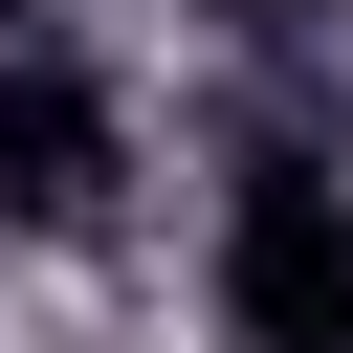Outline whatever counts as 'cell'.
<instances>
[{"label": "cell", "mask_w": 353, "mask_h": 353, "mask_svg": "<svg viewBox=\"0 0 353 353\" xmlns=\"http://www.w3.org/2000/svg\"><path fill=\"white\" fill-rule=\"evenodd\" d=\"M221 331L243 353H353V176L331 154H243L221 176Z\"/></svg>", "instance_id": "obj_1"}, {"label": "cell", "mask_w": 353, "mask_h": 353, "mask_svg": "<svg viewBox=\"0 0 353 353\" xmlns=\"http://www.w3.org/2000/svg\"><path fill=\"white\" fill-rule=\"evenodd\" d=\"M0 44H22V0H0Z\"/></svg>", "instance_id": "obj_3"}, {"label": "cell", "mask_w": 353, "mask_h": 353, "mask_svg": "<svg viewBox=\"0 0 353 353\" xmlns=\"http://www.w3.org/2000/svg\"><path fill=\"white\" fill-rule=\"evenodd\" d=\"M110 176H132V110L66 44H0V221H110Z\"/></svg>", "instance_id": "obj_2"}]
</instances>
